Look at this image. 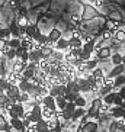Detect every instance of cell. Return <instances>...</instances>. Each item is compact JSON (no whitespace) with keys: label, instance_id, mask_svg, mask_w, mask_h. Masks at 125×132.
<instances>
[{"label":"cell","instance_id":"obj_4","mask_svg":"<svg viewBox=\"0 0 125 132\" xmlns=\"http://www.w3.org/2000/svg\"><path fill=\"white\" fill-rule=\"evenodd\" d=\"M26 68H28V62H22L20 60H15L10 70L18 73V74H24V71L26 70Z\"/></svg>","mask_w":125,"mask_h":132},{"label":"cell","instance_id":"obj_43","mask_svg":"<svg viewBox=\"0 0 125 132\" xmlns=\"http://www.w3.org/2000/svg\"><path fill=\"white\" fill-rule=\"evenodd\" d=\"M7 45V41H4V39H0V54H2V51L4 50V47Z\"/></svg>","mask_w":125,"mask_h":132},{"label":"cell","instance_id":"obj_5","mask_svg":"<svg viewBox=\"0 0 125 132\" xmlns=\"http://www.w3.org/2000/svg\"><path fill=\"white\" fill-rule=\"evenodd\" d=\"M124 70H125V65H124V64H121V65H115L112 70L109 71L108 77L116 78V77H119V76H122V74H124Z\"/></svg>","mask_w":125,"mask_h":132},{"label":"cell","instance_id":"obj_39","mask_svg":"<svg viewBox=\"0 0 125 132\" xmlns=\"http://www.w3.org/2000/svg\"><path fill=\"white\" fill-rule=\"evenodd\" d=\"M28 26V20H26V18H20L19 19V22H18V28H26Z\"/></svg>","mask_w":125,"mask_h":132},{"label":"cell","instance_id":"obj_44","mask_svg":"<svg viewBox=\"0 0 125 132\" xmlns=\"http://www.w3.org/2000/svg\"><path fill=\"white\" fill-rule=\"evenodd\" d=\"M118 94H119V96L125 100V86H124V87H121V90H119V93H118Z\"/></svg>","mask_w":125,"mask_h":132},{"label":"cell","instance_id":"obj_42","mask_svg":"<svg viewBox=\"0 0 125 132\" xmlns=\"http://www.w3.org/2000/svg\"><path fill=\"white\" fill-rule=\"evenodd\" d=\"M42 35H44L42 32L39 31V29H36V32H35V35L32 36V38H34V41H35V42H38L39 39H41V36H42Z\"/></svg>","mask_w":125,"mask_h":132},{"label":"cell","instance_id":"obj_32","mask_svg":"<svg viewBox=\"0 0 125 132\" xmlns=\"http://www.w3.org/2000/svg\"><path fill=\"white\" fill-rule=\"evenodd\" d=\"M125 86V74L115 78V87H124Z\"/></svg>","mask_w":125,"mask_h":132},{"label":"cell","instance_id":"obj_19","mask_svg":"<svg viewBox=\"0 0 125 132\" xmlns=\"http://www.w3.org/2000/svg\"><path fill=\"white\" fill-rule=\"evenodd\" d=\"M92 76H93V78L96 80V81H100V80H103L105 78V73H103V70L102 68H96V70L92 71Z\"/></svg>","mask_w":125,"mask_h":132},{"label":"cell","instance_id":"obj_24","mask_svg":"<svg viewBox=\"0 0 125 132\" xmlns=\"http://www.w3.org/2000/svg\"><path fill=\"white\" fill-rule=\"evenodd\" d=\"M115 97H116V93H109L108 94V96H105L103 97V99H102V102H103V103H105V105H113V102H115Z\"/></svg>","mask_w":125,"mask_h":132},{"label":"cell","instance_id":"obj_22","mask_svg":"<svg viewBox=\"0 0 125 132\" xmlns=\"http://www.w3.org/2000/svg\"><path fill=\"white\" fill-rule=\"evenodd\" d=\"M36 132H50L48 129V125H47V120H39L36 123Z\"/></svg>","mask_w":125,"mask_h":132},{"label":"cell","instance_id":"obj_14","mask_svg":"<svg viewBox=\"0 0 125 132\" xmlns=\"http://www.w3.org/2000/svg\"><path fill=\"white\" fill-rule=\"evenodd\" d=\"M77 83H79V86H80V93H89V92H92L90 84L86 78H80Z\"/></svg>","mask_w":125,"mask_h":132},{"label":"cell","instance_id":"obj_20","mask_svg":"<svg viewBox=\"0 0 125 132\" xmlns=\"http://www.w3.org/2000/svg\"><path fill=\"white\" fill-rule=\"evenodd\" d=\"M7 45L13 50H18L22 47V41H20V38H12L10 41H7Z\"/></svg>","mask_w":125,"mask_h":132},{"label":"cell","instance_id":"obj_15","mask_svg":"<svg viewBox=\"0 0 125 132\" xmlns=\"http://www.w3.org/2000/svg\"><path fill=\"white\" fill-rule=\"evenodd\" d=\"M113 41H116L118 44H125V31L124 29H118L115 34H113Z\"/></svg>","mask_w":125,"mask_h":132},{"label":"cell","instance_id":"obj_27","mask_svg":"<svg viewBox=\"0 0 125 132\" xmlns=\"http://www.w3.org/2000/svg\"><path fill=\"white\" fill-rule=\"evenodd\" d=\"M34 77H35V71H34V70H31V68H26V70L24 71V78L26 80V81H31Z\"/></svg>","mask_w":125,"mask_h":132},{"label":"cell","instance_id":"obj_7","mask_svg":"<svg viewBox=\"0 0 125 132\" xmlns=\"http://www.w3.org/2000/svg\"><path fill=\"white\" fill-rule=\"evenodd\" d=\"M83 41L80 38H70L68 39V50H80L83 48Z\"/></svg>","mask_w":125,"mask_h":132},{"label":"cell","instance_id":"obj_40","mask_svg":"<svg viewBox=\"0 0 125 132\" xmlns=\"http://www.w3.org/2000/svg\"><path fill=\"white\" fill-rule=\"evenodd\" d=\"M80 22H82V19L79 15H71V23L73 25H80Z\"/></svg>","mask_w":125,"mask_h":132},{"label":"cell","instance_id":"obj_16","mask_svg":"<svg viewBox=\"0 0 125 132\" xmlns=\"http://www.w3.org/2000/svg\"><path fill=\"white\" fill-rule=\"evenodd\" d=\"M55 118V112L54 110H51V109L45 108V106H42V119L44 120H51Z\"/></svg>","mask_w":125,"mask_h":132},{"label":"cell","instance_id":"obj_26","mask_svg":"<svg viewBox=\"0 0 125 132\" xmlns=\"http://www.w3.org/2000/svg\"><path fill=\"white\" fill-rule=\"evenodd\" d=\"M42 54H44V57H45V60L47 58H50L51 55L54 54V48L52 47H48V45H45V47H42Z\"/></svg>","mask_w":125,"mask_h":132},{"label":"cell","instance_id":"obj_28","mask_svg":"<svg viewBox=\"0 0 125 132\" xmlns=\"http://www.w3.org/2000/svg\"><path fill=\"white\" fill-rule=\"evenodd\" d=\"M103 86L109 87V89H115V78H111V77L106 76V77L103 78Z\"/></svg>","mask_w":125,"mask_h":132},{"label":"cell","instance_id":"obj_17","mask_svg":"<svg viewBox=\"0 0 125 132\" xmlns=\"http://www.w3.org/2000/svg\"><path fill=\"white\" fill-rule=\"evenodd\" d=\"M55 103H57V109L58 110H64L67 108V105H68V102L64 99V96H58L55 99Z\"/></svg>","mask_w":125,"mask_h":132},{"label":"cell","instance_id":"obj_18","mask_svg":"<svg viewBox=\"0 0 125 132\" xmlns=\"http://www.w3.org/2000/svg\"><path fill=\"white\" fill-rule=\"evenodd\" d=\"M122 55H124V54H121V52H113V54H112L111 61H112L113 67H115V65H121V64H122Z\"/></svg>","mask_w":125,"mask_h":132},{"label":"cell","instance_id":"obj_1","mask_svg":"<svg viewBox=\"0 0 125 132\" xmlns=\"http://www.w3.org/2000/svg\"><path fill=\"white\" fill-rule=\"evenodd\" d=\"M29 120L32 123H38L39 120H42V106H34V109L31 110V116Z\"/></svg>","mask_w":125,"mask_h":132},{"label":"cell","instance_id":"obj_45","mask_svg":"<svg viewBox=\"0 0 125 132\" xmlns=\"http://www.w3.org/2000/svg\"><path fill=\"white\" fill-rule=\"evenodd\" d=\"M122 64H124V65H125V54L122 55Z\"/></svg>","mask_w":125,"mask_h":132},{"label":"cell","instance_id":"obj_41","mask_svg":"<svg viewBox=\"0 0 125 132\" xmlns=\"http://www.w3.org/2000/svg\"><path fill=\"white\" fill-rule=\"evenodd\" d=\"M122 103H124V99H122V97L116 93V97H115V102H113V105H115V106H119V108H121Z\"/></svg>","mask_w":125,"mask_h":132},{"label":"cell","instance_id":"obj_21","mask_svg":"<svg viewBox=\"0 0 125 132\" xmlns=\"http://www.w3.org/2000/svg\"><path fill=\"white\" fill-rule=\"evenodd\" d=\"M98 64H99V60H96V58H92L90 61H87L86 62V68H87V71H92L93 70H96L98 68Z\"/></svg>","mask_w":125,"mask_h":132},{"label":"cell","instance_id":"obj_30","mask_svg":"<svg viewBox=\"0 0 125 132\" xmlns=\"http://www.w3.org/2000/svg\"><path fill=\"white\" fill-rule=\"evenodd\" d=\"M74 103H76V106H77V108H83V109H84V108H86L87 100H86V99H84V97L82 96V94H80V96L77 97V100H76Z\"/></svg>","mask_w":125,"mask_h":132},{"label":"cell","instance_id":"obj_3","mask_svg":"<svg viewBox=\"0 0 125 132\" xmlns=\"http://www.w3.org/2000/svg\"><path fill=\"white\" fill-rule=\"evenodd\" d=\"M98 128H99V122H96V120H89L83 126H80L79 132H98Z\"/></svg>","mask_w":125,"mask_h":132},{"label":"cell","instance_id":"obj_11","mask_svg":"<svg viewBox=\"0 0 125 132\" xmlns=\"http://www.w3.org/2000/svg\"><path fill=\"white\" fill-rule=\"evenodd\" d=\"M54 50L55 51H64V50L68 51V39H66V38L58 39V42L54 45Z\"/></svg>","mask_w":125,"mask_h":132},{"label":"cell","instance_id":"obj_12","mask_svg":"<svg viewBox=\"0 0 125 132\" xmlns=\"http://www.w3.org/2000/svg\"><path fill=\"white\" fill-rule=\"evenodd\" d=\"M10 125H12V129H15L18 132H24V129H25L22 119H10Z\"/></svg>","mask_w":125,"mask_h":132},{"label":"cell","instance_id":"obj_13","mask_svg":"<svg viewBox=\"0 0 125 132\" xmlns=\"http://www.w3.org/2000/svg\"><path fill=\"white\" fill-rule=\"evenodd\" d=\"M86 115H87L86 109H83V108H77V109H76V112L73 113V118H71V120H73V122H77V120H80L82 118H84Z\"/></svg>","mask_w":125,"mask_h":132},{"label":"cell","instance_id":"obj_10","mask_svg":"<svg viewBox=\"0 0 125 132\" xmlns=\"http://www.w3.org/2000/svg\"><path fill=\"white\" fill-rule=\"evenodd\" d=\"M12 131V125L10 122L6 120V118L0 115V132H10Z\"/></svg>","mask_w":125,"mask_h":132},{"label":"cell","instance_id":"obj_48","mask_svg":"<svg viewBox=\"0 0 125 132\" xmlns=\"http://www.w3.org/2000/svg\"><path fill=\"white\" fill-rule=\"evenodd\" d=\"M122 47H124V48H125V44H122Z\"/></svg>","mask_w":125,"mask_h":132},{"label":"cell","instance_id":"obj_9","mask_svg":"<svg viewBox=\"0 0 125 132\" xmlns=\"http://www.w3.org/2000/svg\"><path fill=\"white\" fill-rule=\"evenodd\" d=\"M111 115H112L113 119H125V109L119 108V106H115L111 110Z\"/></svg>","mask_w":125,"mask_h":132},{"label":"cell","instance_id":"obj_33","mask_svg":"<svg viewBox=\"0 0 125 132\" xmlns=\"http://www.w3.org/2000/svg\"><path fill=\"white\" fill-rule=\"evenodd\" d=\"M111 110H112V109H111L109 105H105V103H102L100 109H99V113H100V115H106V113H109Z\"/></svg>","mask_w":125,"mask_h":132},{"label":"cell","instance_id":"obj_38","mask_svg":"<svg viewBox=\"0 0 125 132\" xmlns=\"http://www.w3.org/2000/svg\"><path fill=\"white\" fill-rule=\"evenodd\" d=\"M48 94H50V96H52L54 99H57V97L60 96V93H58V87H51V89H50V93H48Z\"/></svg>","mask_w":125,"mask_h":132},{"label":"cell","instance_id":"obj_2","mask_svg":"<svg viewBox=\"0 0 125 132\" xmlns=\"http://www.w3.org/2000/svg\"><path fill=\"white\" fill-rule=\"evenodd\" d=\"M112 48L111 47H102L99 51H96V60H108L112 57Z\"/></svg>","mask_w":125,"mask_h":132},{"label":"cell","instance_id":"obj_8","mask_svg":"<svg viewBox=\"0 0 125 132\" xmlns=\"http://www.w3.org/2000/svg\"><path fill=\"white\" fill-rule=\"evenodd\" d=\"M18 87H19L20 93H31V90L34 89V83L24 80L22 83H19V84H18Z\"/></svg>","mask_w":125,"mask_h":132},{"label":"cell","instance_id":"obj_46","mask_svg":"<svg viewBox=\"0 0 125 132\" xmlns=\"http://www.w3.org/2000/svg\"><path fill=\"white\" fill-rule=\"evenodd\" d=\"M121 108H122V109H125V100H124V103L121 105Z\"/></svg>","mask_w":125,"mask_h":132},{"label":"cell","instance_id":"obj_37","mask_svg":"<svg viewBox=\"0 0 125 132\" xmlns=\"http://www.w3.org/2000/svg\"><path fill=\"white\" fill-rule=\"evenodd\" d=\"M80 60H83L84 62L90 61V60H92V54H90V52H87V51H83L82 55H80Z\"/></svg>","mask_w":125,"mask_h":132},{"label":"cell","instance_id":"obj_25","mask_svg":"<svg viewBox=\"0 0 125 132\" xmlns=\"http://www.w3.org/2000/svg\"><path fill=\"white\" fill-rule=\"evenodd\" d=\"M83 51H87V52H90V54H93V52H96V42H87L83 45Z\"/></svg>","mask_w":125,"mask_h":132},{"label":"cell","instance_id":"obj_6","mask_svg":"<svg viewBox=\"0 0 125 132\" xmlns=\"http://www.w3.org/2000/svg\"><path fill=\"white\" fill-rule=\"evenodd\" d=\"M42 106L51 109V110H54V112H55V110H58V109H57V103H55V99L52 96H50V94L44 97V105Z\"/></svg>","mask_w":125,"mask_h":132},{"label":"cell","instance_id":"obj_31","mask_svg":"<svg viewBox=\"0 0 125 132\" xmlns=\"http://www.w3.org/2000/svg\"><path fill=\"white\" fill-rule=\"evenodd\" d=\"M0 39H4V41H10V31L9 29H0Z\"/></svg>","mask_w":125,"mask_h":132},{"label":"cell","instance_id":"obj_36","mask_svg":"<svg viewBox=\"0 0 125 132\" xmlns=\"http://www.w3.org/2000/svg\"><path fill=\"white\" fill-rule=\"evenodd\" d=\"M108 131H109V132H118V122H116L115 119H113L112 122L109 123V126H108Z\"/></svg>","mask_w":125,"mask_h":132},{"label":"cell","instance_id":"obj_34","mask_svg":"<svg viewBox=\"0 0 125 132\" xmlns=\"http://www.w3.org/2000/svg\"><path fill=\"white\" fill-rule=\"evenodd\" d=\"M52 57H54L55 60H57V61H64V52H62V51H55L54 50V54H52Z\"/></svg>","mask_w":125,"mask_h":132},{"label":"cell","instance_id":"obj_49","mask_svg":"<svg viewBox=\"0 0 125 132\" xmlns=\"http://www.w3.org/2000/svg\"><path fill=\"white\" fill-rule=\"evenodd\" d=\"M124 74H125V70H124Z\"/></svg>","mask_w":125,"mask_h":132},{"label":"cell","instance_id":"obj_29","mask_svg":"<svg viewBox=\"0 0 125 132\" xmlns=\"http://www.w3.org/2000/svg\"><path fill=\"white\" fill-rule=\"evenodd\" d=\"M36 29H38V28H35L34 25H28V26L25 28V35H28V36H31L32 38V36L35 35Z\"/></svg>","mask_w":125,"mask_h":132},{"label":"cell","instance_id":"obj_47","mask_svg":"<svg viewBox=\"0 0 125 132\" xmlns=\"http://www.w3.org/2000/svg\"><path fill=\"white\" fill-rule=\"evenodd\" d=\"M62 132H68V131H67V129H64V131H62Z\"/></svg>","mask_w":125,"mask_h":132},{"label":"cell","instance_id":"obj_35","mask_svg":"<svg viewBox=\"0 0 125 132\" xmlns=\"http://www.w3.org/2000/svg\"><path fill=\"white\" fill-rule=\"evenodd\" d=\"M102 39H103V41H111V39H113V34L109 29H106V31L102 34Z\"/></svg>","mask_w":125,"mask_h":132},{"label":"cell","instance_id":"obj_23","mask_svg":"<svg viewBox=\"0 0 125 132\" xmlns=\"http://www.w3.org/2000/svg\"><path fill=\"white\" fill-rule=\"evenodd\" d=\"M76 55L71 52V51H66L64 52V61L66 62H68V64H74V61H76Z\"/></svg>","mask_w":125,"mask_h":132}]
</instances>
